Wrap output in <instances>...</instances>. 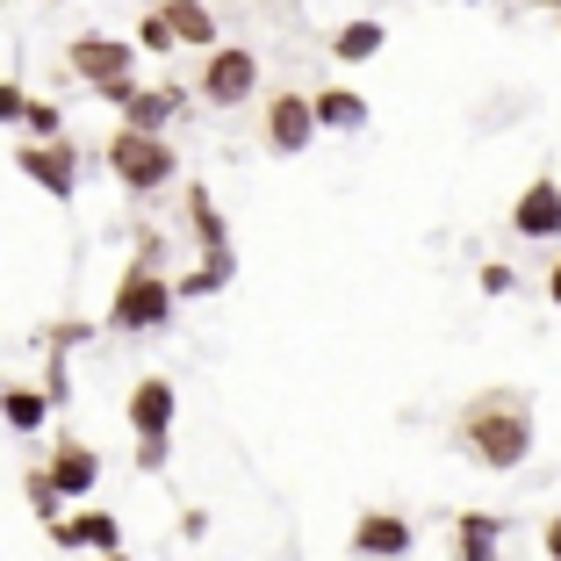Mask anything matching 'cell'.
<instances>
[{
	"instance_id": "cell-22",
	"label": "cell",
	"mask_w": 561,
	"mask_h": 561,
	"mask_svg": "<svg viewBox=\"0 0 561 561\" xmlns=\"http://www.w3.org/2000/svg\"><path fill=\"white\" fill-rule=\"evenodd\" d=\"M547 296H554V302H561V260H554V274H547Z\"/></svg>"
},
{
	"instance_id": "cell-18",
	"label": "cell",
	"mask_w": 561,
	"mask_h": 561,
	"mask_svg": "<svg viewBox=\"0 0 561 561\" xmlns=\"http://www.w3.org/2000/svg\"><path fill=\"white\" fill-rule=\"evenodd\" d=\"M137 44H145V50H173V44H181V36H173V22H165V15H151Z\"/></svg>"
},
{
	"instance_id": "cell-6",
	"label": "cell",
	"mask_w": 561,
	"mask_h": 561,
	"mask_svg": "<svg viewBox=\"0 0 561 561\" xmlns=\"http://www.w3.org/2000/svg\"><path fill=\"white\" fill-rule=\"evenodd\" d=\"M310 137H317V101L274 94V108H266V145H274V151H302Z\"/></svg>"
},
{
	"instance_id": "cell-20",
	"label": "cell",
	"mask_w": 561,
	"mask_h": 561,
	"mask_svg": "<svg viewBox=\"0 0 561 561\" xmlns=\"http://www.w3.org/2000/svg\"><path fill=\"white\" fill-rule=\"evenodd\" d=\"M482 288L490 296H512V266H482Z\"/></svg>"
},
{
	"instance_id": "cell-9",
	"label": "cell",
	"mask_w": 561,
	"mask_h": 561,
	"mask_svg": "<svg viewBox=\"0 0 561 561\" xmlns=\"http://www.w3.org/2000/svg\"><path fill=\"white\" fill-rule=\"evenodd\" d=\"M130 425L145 432V446H159L165 432H173V381H137V397H130Z\"/></svg>"
},
{
	"instance_id": "cell-2",
	"label": "cell",
	"mask_w": 561,
	"mask_h": 561,
	"mask_svg": "<svg viewBox=\"0 0 561 561\" xmlns=\"http://www.w3.org/2000/svg\"><path fill=\"white\" fill-rule=\"evenodd\" d=\"M108 165H116V181H130V187H159V181H173V151L159 145L151 130H123L116 145H108Z\"/></svg>"
},
{
	"instance_id": "cell-15",
	"label": "cell",
	"mask_w": 561,
	"mask_h": 561,
	"mask_svg": "<svg viewBox=\"0 0 561 561\" xmlns=\"http://www.w3.org/2000/svg\"><path fill=\"white\" fill-rule=\"evenodd\" d=\"M58 547H116V518H101V512L66 518V526H58Z\"/></svg>"
},
{
	"instance_id": "cell-10",
	"label": "cell",
	"mask_w": 561,
	"mask_h": 561,
	"mask_svg": "<svg viewBox=\"0 0 561 561\" xmlns=\"http://www.w3.org/2000/svg\"><path fill=\"white\" fill-rule=\"evenodd\" d=\"M15 165H22V173H36L50 195H72V181H80V165H72V145H22V151H15Z\"/></svg>"
},
{
	"instance_id": "cell-24",
	"label": "cell",
	"mask_w": 561,
	"mask_h": 561,
	"mask_svg": "<svg viewBox=\"0 0 561 561\" xmlns=\"http://www.w3.org/2000/svg\"><path fill=\"white\" fill-rule=\"evenodd\" d=\"M108 561H123V554H108Z\"/></svg>"
},
{
	"instance_id": "cell-7",
	"label": "cell",
	"mask_w": 561,
	"mask_h": 561,
	"mask_svg": "<svg viewBox=\"0 0 561 561\" xmlns=\"http://www.w3.org/2000/svg\"><path fill=\"white\" fill-rule=\"evenodd\" d=\"M353 554H360V561H397V554H411V518L367 512L360 526H353Z\"/></svg>"
},
{
	"instance_id": "cell-11",
	"label": "cell",
	"mask_w": 561,
	"mask_h": 561,
	"mask_svg": "<svg viewBox=\"0 0 561 561\" xmlns=\"http://www.w3.org/2000/svg\"><path fill=\"white\" fill-rule=\"evenodd\" d=\"M94 476H101V461L87 454V446H58V461H50V490L58 496H87Z\"/></svg>"
},
{
	"instance_id": "cell-3",
	"label": "cell",
	"mask_w": 561,
	"mask_h": 561,
	"mask_svg": "<svg viewBox=\"0 0 561 561\" xmlns=\"http://www.w3.org/2000/svg\"><path fill=\"white\" fill-rule=\"evenodd\" d=\"M165 310H173V288H165L151 266H130V280L116 288V324L123 331H151V324H165Z\"/></svg>"
},
{
	"instance_id": "cell-12",
	"label": "cell",
	"mask_w": 561,
	"mask_h": 561,
	"mask_svg": "<svg viewBox=\"0 0 561 561\" xmlns=\"http://www.w3.org/2000/svg\"><path fill=\"white\" fill-rule=\"evenodd\" d=\"M165 22H173V36L181 44H216V22L202 0H165Z\"/></svg>"
},
{
	"instance_id": "cell-17",
	"label": "cell",
	"mask_w": 561,
	"mask_h": 561,
	"mask_svg": "<svg viewBox=\"0 0 561 561\" xmlns=\"http://www.w3.org/2000/svg\"><path fill=\"white\" fill-rule=\"evenodd\" d=\"M8 417H15V425H44V397H30V389H8Z\"/></svg>"
},
{
	"instance_id": "cell-16",
	"label": "cell",
	"mask_w": 561,
	"mask_h": 561,
	"mask_svg": "<svg viewBox=\"0 0 561 561\" xmlns=\"http://www.w3.org/2000/svg\"><path fill=\"white\" fill-rule=\"evenodd\" d=\"M496 533H504L496 518H476V512H468L461 518V561H496Z\"/></svg>"
},
{
	"instance_id": "cell-21",
	"label": "cell",
	"mask_w": 561,
	"mask_h": 561,
	"mask_svg": "<svg viewBox=\"0 0 561 561\" xmlns=\"http://www.w3.org/2000/svg\"><path fill=\"white\" fill-rule=\"evenodd\" d=\"M540 547H547V561H561V518H547V526H540Z\"/></svg>"
},
{
	"instance_id": "cell-14",
	"label": "cell",
	"mask_w": 561,
	"mask_h": 561,
	"mask_svg": "<svg viewBox=\"0 0 561 561\" xmlns=\"http://www.w3.org/2000/svg\"><path fill=\"white\" fill-rule=\"evenodd\" d=\"M389 44V30H381V22H346V30H339V58H346V66H360V58H375V50Z\"/></svg>"
},
{
	"instance_id": "cell-5",
	"label": "cell",
	"mask_w": 561,
	"mask_h": 561,
	"mask_svg": "<svg viewBox=\"0 0 561 561\" xmlns=\"http://www.w3.org/2000/svg\"><path fill=\"white\" fill-rule=\"evenodd\" d=\"M512 231H518V238H533V245L561 238V181H533L526 195H518V209H512Z\"/></svg>"
},
{
	"instance_id": "cell-1",
	"label": "cell",
	"mask_w": 561,
	"mask_h": 561,
	"mask_svg": "<svg viewBox=\"0 0 561 561\" xmlns=\"http://www.w3.org/2000/svg\"><path fill=\"white\" fill-rule=\"evenodd\" d=\"M461 446L476 454L482 468H496V476L526 468V454H533V403L518 397V389H490V397H476L461 411Z\"/></svg>"
},
{
	"instance_id": "cell-13",
	"label": "cell",
	"mask_w": 561,
	"mask_h": 561,
	"mask_svg": "<svg viewBox=\"0 0 561 561\" xmlns=\"http://www.w3.org/2000/svg\"><path fill=\"white\" fill-rule=\"evenodd\" d=\"M317 123H331V130H360V123H367V101L346 94V87H331V94H317Z\"/></svg>"
},
{
	"instance_id": "cell-8",
	"label": "cell",
	"mask_w": 561,
	"mask_h": 561,
	"mask_svg": "<svg viewBox=\"0 0 561 561\" xmlns=\"http://www.w3.org/2000/svg\"><path fill=\"white\" fill-rule=\"evenodd\" d=\"M72 72L94 80V87L130 80V44H116V36H80V44H72Z\"/></svg>"
},
{
	"instance_id": "cell-4",
	"label": "cell",
	"mask_w": 561,
	"mask_h": 561,
	"mask_svg": "<svg viewBox=\"0 0 561 561\" xmlns=\"http://www.w3.org/2000/svg\"><path fill=\"white\" fill-rule=\"evenodd\" d=\"M252 87H260V58H252V50H216L209 72H202V94H209L216 108H238Z\"/></svg>"
},
{
	"instance_id": "cell-23",
	"label": "cell",
	"mask_w": 561,
	"mask_h": 561,
	"mask_svg": "<svg viewBox=\"0 0 561 561\" xmlns=\"http://www.w3.org/2000/svg\"><path fill=\"white\" fill-rule=\"evenodd\" d=\"M526 8H561V0H526Z\"/></svg>"
},
{
	"instance_id": "cell-19",
	"label": "cell",
	"mask_w": 561,
	"mask_h": 561,
	"mask_svg": "<svg viewBox=\"0 0 561 561\" xmlns=\"http://www.w3.org/2000/svg\"><path fill=\"white\" fill-rule=\"evenodd\" d=\"M15 116H30V101H22V87L0 80V123H15Z\"/></svg>"
}]
</instances>
